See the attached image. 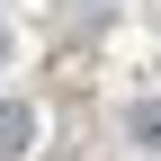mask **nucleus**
I'll return each mask as SVG.
<instances>
[{
	"label": "nucleus",
	"mask_w": 161,
	"mask_h": 161,
	"mask_svg": "<svg viewBox=\"0 0 161 161\" xmlns=\"http://www.w3.org/2000/svg\"><path fill=\"white\" fill-rule=\"evenodd\" d=\"M27 143H36V116H27V108L9 98V108H0V161H18Z\"/></svg>",
	"instance_id": "f257e3e1"
},
{
	"label": "nucleus",
	"mask_w": 161,
	"mask_h": 161,
	"mask_svg": "<svg viewBox=\"0 0 161 161\" xmlns=\"http://www.w3.org/2000/svg\"><path fill=\"white\" fill-rule=\"evenodd\" d=\"M125 134H134V152H161V98H143V108L125 116Z\"/></svg>",
	"instance_id": "f03ea898"
},
{
	"label": "nucleus",
	"mask_w": 161,
	"mask_h": 161,
	"mask_svg": "<svg viewBox=\"0 0 161 161\" xmlns=\"http://www.w3.org/2000/svg\"><path fill=\"white\" fill-rule=\"evenodd\" d=\"M0 54H9V36H0Z\"/></svg>",
	"instance_id": "7ed1b4c3"
}]
</instances>
